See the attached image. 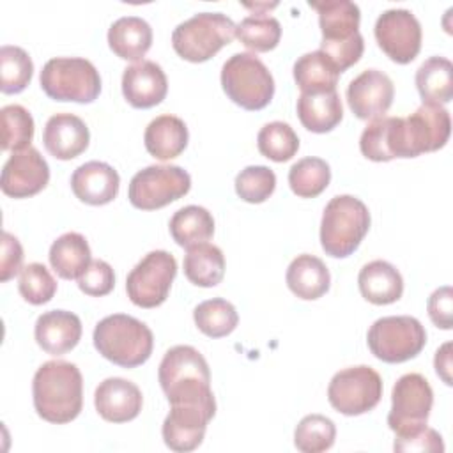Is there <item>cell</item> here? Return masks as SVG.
<instances>
[{"instance_id": "37", "label": "cell", "mask_w": 453, "mask_h": 453, "mask_svg": "<svg viewBox=\"0 0 453 453\" xmlns=\"http://www.w3.org/2000/svg\"><path fill=\"white\" fill-rule=\"evenodd\" d=\"M235 37L251 51H269L280 42L281 25L274 16L255 12L235 25Z\"/></svg>"}, {"instance_id": "8", "label": "cell", "mask_w": 453, "mask_h": 453, "mask_svg": "<svg viewBox=\"0 0 453 453\" xmlns=\"http://www.w3.org/2000/svg\"><path fill=\"white\" fill-rule=\"evenodd\" d=\"M41 88L55 101L92 103L101 92V76L96 65L81 57L50 58L39 76Z\"/></svg>"}, {"instance_id": "44", "label": "cell", "mask_w": 453, "mask_h": 453, "mask_svg": "<svg viewBox=\"0 0 453 453\" xmlns=\"http://www.w3.org/2000/svg\"><path fill=\"white\" fill-rule=\"evenodd\" d=\"M78 287L83 294L92 297L106 296L115 287V274L108 262L92 260L83 274L78 278Z\"/></svg>"}, {"instance_id": "29", "label": "cell", "mask_w": 453, "mask_h": 453, "mask_svg": "<svg viewBox=\"0 0 453 453\" xmlns=\"http://www.w3.org/2000/svg\"><path fill=\"white\" fill-rule=\"evenodd\" d=\"M152 44L150 25L138 16H122L108 28L110 50L124 60H140Z\"/></svg>"}, {"instance_id": "13", "label": "cell", "mask_w": 453, "mask_h": 453, "mask_svg": "<svg viewBox=\"0 0 453 453\" xmlns=\"http://www.w3.org/2000/svg\"><path fill=\"white\" fill-rule=\"evenodd\" d=\"M382 396L380 375L366 365L336 372L327 386V398L333 409L345 416H359L372 411Z\"/></svg>"}, {"instance_id": "7", "label": "cell", "mask_w": 453, "mask_h": 453, "mask_svg": "<svg viewBox=\"0 0 453 453\" xmlns=\"http://www.w3.org/2000/svg\"><path fill=\"white\" fill-rule=\"evenodd\" d=\"M235 37V23L223 12H198L172 32V46L188 62H205Z\"/></svg>"}, {"instance_id": "36", "label": "cell", "mask_w": 453, "mask_h": 453, "mask_svg": "<svg viewBox=\"0 0 453 453\" xmlns=\"http://www.w3.org/2000/svg\"><path fill=\"white\" fill-rule=\"evenodd\" d=\"M196 327L209 338H221L230 334L239 322V315L232 303L221 297L202 301L193 310Z\"/></svg>"}, {"instance_id": "6", "label": "cell", "mask_w": 453, "mask_h": 453, "mask_svg": "<svg viewBox=\"0 0 453 453\" xmlns=\"http://www.w3.org/2000/svg\"><path fill=\"white\" fill-rule=\"evenodd\" d=\"M221 87L244 110H262L274 96V80L255 53H234L221 67Z\"/></svg>"}, {"instance_id": "41", "label": "cell", "mask_w": 453, "mask_h": 453, "mask_svg": "<svg viewBox=\"0 0 453 453\" xmlns=\"http://www.w3.org/2000/svg\"><path fill=\"white\" fill-rule=\"evenodd\" d=\"M2 149L19 152L30 147L34 138V119L21 104H7L0 110Z\"/></svg>"}, {"instance_id": "19", "label": "cell", "mask_w": 453, "mask_h": 453, "mask_svg": "<svg viewBox=\"0 0 453 453\" xmlns=\"http://www.w3.org/2000/svg\"><path fill=\"white\" fill-rule=\"evenodd\" d=\"M94 405L103 419L126 423L140 414L143 396L134 382L122 377H108L96 388Z\"/></svg>"}, {"instance_id": "12", "label": "cell", "mask_w": 453, "mask_h": 453, "mask_svg": "<svg viewBox=\"0 0 453 453\" xmlns=\"http://www.w3.org/2000/svg\"><path fill=\"white\" fill-rule=\"evenodd\" d=\"M175 274L173 255L165 250L149 251L126 278L127 297L140 308H156L166 301Z\"/></svg>"}, {"instance_id": "33", "label": "cell", "mask_w": 453, "mask_h": 453, "mask_svg": "<svg viewBox=\"0 0 453 453\" xmlns=\"http://www.w3.org/2000/svg\"><path fill=\"white\" fill-rule=\"evenodd\" d=\"M340 74L334 62L320 50L304 53L294 62V80L301 92L333 90Z\"/></svg>"}, {"instance_id": "5", "label": "cell", "mask_w": 453, "mask_h": 453, "mask_svg": "<svg viewBox=\"0 0 453 453\" xmlns=\"http://www.w3.org/2000/svg\"><path fill=\"white\" fill-rule=\"evenodd\" d=\"M370 228V212L365 202L352 195L333 196L322 212L320 244L334 258L352 255Z\"/></svg>"}, {"instance_id": "15", "label": "cell", "mask_w": 453, "mask_h": 453, "mask_svg": "<svg viewBox=\"0 0 453 453\" xmlns=\"http://www.w3.org/2000/svg\"><path fill=\"white\" fill-rule=\"evenodd\" d=\"M407 156L416 157L446 145L451 133V119L442 104L423 103L414 113L403 117Z\"/></svg>"}, {"instance_id": "42", "label": "cell", "mask_w": 453, "mask_h": 453, "mask_svg": "<svg viewBox=\"0 0 453 453\" xmlns=\"http://www.w3.org/2000/svg\"><path fill=\"white\" fill-rule=\"evenodd\" d=\"M276 188V175L269 166L251 165L235 177V193L248 203L265 202Z\"/></svg>"}, {"instance_id": "25", "label": "cell", "mask_w": 453, "mask_h": 453, "mask_svg": "<svg viewBox=\"0 0 453 453\" xmlns=\"http://www.w3.org/2000/svg\"><path fill=\"white\" fill-rule=\"evenodd\" d=\"M297 117L311 133H329L343 119L342 99L333 90L301 92L297 97Z\"/></svg>"}, {"instance_id": "24", "label": "cell", "mask_w": 453, "mask_h": 453, "mask_svg": "<svg viewBox=\"0 0 453 453\" xmlns=\"http://www.w3.org/2000/svg\"><path fill=\"white\" fill-rule=\"evenodd\" d=\"M35 342L51 354L60 356L73 350L81 338V320L76 313L65 310L44 311L35 320Z\"/></svg>"}, {"instance_id": "27", "label": "cell", "mask_w": 453, "mask_h": 453, "mask_svg": "<svg viewBox=\"0 0 453 453\" xmlns=\"http://www.w3.org/2000/svg\"><path fill=\"white\" fill-rule=\"evenodd\" d=\"M287 285L294 296L304 301L322 297L331 285V274L326 264L310 253L297 255L287 269Z\"/></svg>"}, {"instance_id": "4", "label": "cell", "mask_w": 453, "mask_h": 453, "mask_svg": "<svg viewBox=\"0 0 453 453\" xmlns=\"http://www.w3.org/2000/svg\"><path fill=\"white\" fill-rule=\"evenodd\" d=\"M92 340L104 359L122 368L143 365L154 347V336L149 326L126 313H113L99 320L94 327Z\"/></svg>"}, {"instance_id": "35", "label": "cell", "mask_w": 453, "mask_h": 453, "mask_svg": "<svg viewBox=\"0 0 453 453\" xmlns=\"http://www.w3.org/2000/svg\"><path fill=\"white\" fill-rule=\"evenodd\" d=\"M331 180V168L322 157H303L288 170V186L301 198L319 196Z\"/></svg>"}, {"instance_id": "46", "label": "cell", "mask_w": 453, "mask_h": 453, "mask_svg": "<svg viewBox=\"0 0 453 453\" xmlns=\"http://www.w3.org/2000/svg\"><path fill=\"white\" fill-rule=\"evenodd\" d=\"M395 451H444L442 437L437 430L423 426L421 430L395 439Z\"/></svg>"}, {"instance_id": "17", "label": "cell", "mask_w": 453, "mask_h": 453, "mask_svg": "<svg viewBox=\"0 0 453 453\" xmlns=\"http://www.w3.org/2000/svg\"><path fill=\"white\" fill-rule=\"evenodd\" d=\"M50 180V166L37 149L28 147L5 161L2 168L0 188L4 195L12 198H28L46 188Z\"/></svg>"}, {"instance_id": "21", "label": "cell", "mask_w": 453, "mask_h": 453, "mask_svg": "<svg viewBox=\"0 0 453 453\" xmlns=\"http://www.w3.org/2000/svg\"><path fill=\"white\" fill-rule=\"evenodd\" d=\"M42 142L53 157L67 161L85 152L90 142V133L78 115L55 113L44 126Z\"/></svg>"}, {"instance_id": "48", "label": "cell", "mask_w": 453, "mask_h": 453, "mask_svg": "<svg viewBox=\"0 0 453 453\" xmlns=\"http://www.w3.org/2000/svg\"><path fill=\"white\" fill-rule=\"evenodd\" d=\"M434 366L437 375L442 379V382L451 386V342H446L442 347L437 349L434 357Z\"/></svg>"}, {"instance_id": "26", "label": "cell", "mask_w": 453, "mask_h": 453, "mask_svg": "<svg viewBox=\"0 0 453 453\" xmlns=\"http://www.w3.org/2000/svg\"><path fill=\"white\" fill-rule=\"evenodd\" d=\"M361 296L372 304H391L403 294V278L398 269L386 260L365 264L357 276Z\"/></svg>"}, {"instance_id": "11", "label": "cell", "mask_w": 453, "mask_h": 453, "mask_svg": "<svg viewBox=\"0 0 453 453\" xmlns=\"http://www.w3.org/2000/svg\"><path fill=\"white\" fill-rule=\"evenodd\" d=\"M434 405V391L421 373L402 375L391 391L388 425L396 437L411 435L426 426Z\"/></svg>"}, {"instance_id": "9", "label": "cell", "mask_w": 453, "mask_h": 453, "mask_svg": "<svg viewBox=\"0 0 453 453\" xmlns=\"http://www.w3.org/2000/svg\"><path fill=\"white\" fill-rule=\"evenodd\" d=\"M366 342L377 359L384 363H403L423 350L426 331L411 315H389L377 319L370 326Z\"/></svg>"}, {"instance_id": "16", "label": "cell", "mask_w": 453, "mask_h": 453, "mask_svg": "<svg viewBox=\"0 0 453 453\" xmlns=\"http://www.w3.org/2000/svg\"><path fill=\"white\" fill-rule=\"evenodd\" d=\"M216 407L205 403H172L163 421L165 444L179 453L193 451L203 441L207 423L214 418Z\"/></svg>"}, {"instance_id": "14", "label": "cell", "mask_w": 453, "mask_h": 453, "mask_svg": "<svg viewBox=\"0 0 453 453\" xmlns=\"http://www.w3.org/2000/svg\"><path fill=\"white\" fill-rule=\"evenodd\" d=\"M379 48L396 64L412 62L421 50V25L409 9H388L375 21Z\"/></svg>"}, {"instance_id": "28", "label": "cell", "mask_w": 453, "mask_h": 453, "mask_svg": "<svg viewBox=\"0 0 453 453\" xmlns=\"http://www.w3.org/2000/svg\"><path fill=\"white\" fill-rule=\"evenodd\" d=\"M188 140L189 133L184 120L170 113L152 119L143 134L147 152L161 161L177 157L186 149Z\"/></svg>"}, {"instance_id": "43", "label": "cell", "mask_w": 453, "mask_h": 453, "mask_svg": "<svg viewBox=\"0 0 453 453\" xmlns=\"http://www.w3.org/2000/svg\"><path fill=\"white\" fill-rule=\"evenodd\" d=\"M18 288L27 303L39 306L53 299L57 292V281L44 264L32 262L19 271Z\"/></svg>"}, {"instance_id": "45", "label": "cell", "mask_w": 453, "mask_h": 453, "mask_svg": "<svg viewBox=\"0 0 453 453\" xmlns=\"http://www.w3.org/2000/svg\"><path fill=\"white\" fill-rule=\"evenodd\" d=\"M430 320L441 329H451L453 326V290L444 285L432 292L426 303Z\"/></svg>"}, {"instance_id": "20", "label": "cell", "mask_w": 453, "mask_h": 453, "mask_svg": "<svg viewBox=\"0 0 453 453\" xmlns=\"http://www.w3.org/2000/svg\"><path fill=\"white\" fill-rule=\"evenodd\" d=\"M168 92V80L163 67L152 60H140L122 73V94L134 108H152Z\"/></svg>"}, {"instance_id": "39", "label": "cell", "mask_w": 453, "mask_h": 453, "mask_svg": "<svg viewBox=\"0 0 453 453\" xmlns=\"http://www.w3.org/2000/svg\"><path fill=\"white\" fill-rule=\"evenodd\" d=\"M257 145L264 157L276 163H285L296 156L299 149V136L290 124L274 120L262 126L257 134Z\"/></svg>"}, {"instance_id": "40", "label": "cell", "mask_w": 453, "mask_h": 453, "mask_svg": "<svg viewBox=\"0 0 453 453\" xmlns=\"http://www.w3.org/2000/svg\"><path fill=\"white\" fill-rule=\"evenodd\" d=\"M336 426L322 414L304 416L294 432V444L303 453H322L334 444Z\"/></svg>"}, {"instance_id": "3", "label": "cell", "mask_w": 453, "mask_h": 453, "mask_svg": "<svg viewBox=\"0 0 453 453\" xmlns=\"http://www.w3.org/2000/svg\"><path fill=\"white\" fill-rule=\"evenodd\" d=\"M319 12V25L322 32L320 51H324L340 73L359 62L365 42L359 32L361 11L350 0H326L310 2Z\"/></svg>"}, {"instance_id": "10", "label": "cell", "mask_w": 453, "mask_h": 453, "mask_svg": "<svg viewBox=\"0 0 453 453\" xmlns=\"http://www.w3.org/2000/svg\"><path fill=\"white\" fill-rule=\"evenodd\" d=\"M191 189L189 173L177 165H150L136 172L129 182L127 198L142 211L161 209Z\"/></svg>"}, {"instance_id": "38", "label": "cell", "mask_w": 453, "mask_h": 453, "mask_svg": "<svg viewBox=\"0 0 453 453\" xmlns=\"http://www.w3.org/2000/svg\"><path fill=\"white\" fill-rule=\"evenodd\" d=\"M34 74L30 55L12 44L0 48V90L4 94H18L27 88Z\"/></svg>"}, {"instance_id": "1", "label": "cell", "mask_w": 453, "mask_h": 453, "mask_svg": "<svg viewBox=\"0 0 453 453\" xmlns=\"http://www.w3.org/2000/svg\"><path fill=\"white\" fill-rule=\"evenodd\" d=\"M35 412L48 423L64 425L78 418L83 407V379L74 363L53 359L42 363L32 380Z\"/></svg>"}, {"instance_id": "18", "label": "cell", "mask_w": 453, "mask_h": 453, "mask_svg": "<svg viewBox=\"0 0 453 453\" xmlns=\"http://www.w3.org/2000/svg\"><path fill=\"white\" fill-rule=\"evenodd\" d=\"M395 97L391 78L379 69H366L347 87V103L352 113L361 120L384 117Z\"/></svg>"}, {"instance_id": "31", "label": "cell", "mask_w": 453, "mask_h": 453, "mask_svg": "<svg viewBox=\"0 0 453 453\" xmlns=\"http://www.w3.org/2000/svg\"><path fill=\"white\" fill-rule=\"evenodd\" d=\"M184 255V274L196 287H216L225 276V255L211 244L200 242L186 248Z\"/></svg>"}, {"instance_id": "23", "label": "cell", "mask_w": 453, "mask_h": 453, "mask_svg": "<svg viewBox=\"0 0 453 453\" xmlns=\"http://www.w3.org/2000/svg\"><path fill=\"white\" fill-rule=\"evenodd\" d=\"M120 186V177L113 166L103 161H88L80 165L71 175V189L74 196L88 205L110 203Z\"/></svg>"}, {"instance_id": "30", "label": "cell", "mask_w": 453, "mask_h": 453, "mask_svg": "<svg viewBox=\"0 0 453 453\" xmlns=\"http://www.w3.org/2000/svg\"><path fill=\"white\" fill-rule=\"evenodd\" d=\"M50 264L64 280H78L88 267L90 246L78 232H65L50 248Z\"/></svg>"}, {"instance_id": "32", "label": "cell", "mask_w": 453, "mask_h": 453, "mask_svg": "<svg viewBox=\"0 0 453 453\" xmlns=\"http://www.w3.org/2000/svg\"><path fill=\"white\" fill-rule=\"evenodd\" d=\"M416 87L423 103H449L453 99V64L444 57L426 58L416 71Z\"/></svg>"}, {"instance_id": "47", "label": "cell", "mask_w": 453, "mask_h": 453, "mask_svg": "<svg viewBox=\"0 0 453 453\" xmlns=\"http://www.w3.org/2000/svg\"><path fill=\"white\" fill-rule=\"evenodd\" d=\"M23 248L19 241L9 234H2V255H0V281H7L16 276L23 267Z\"/></svg>"}, {"instance_id": "34", "label": "cell", "mask_w": 453, "mask_h": 453, "mask_svg": "<svg viewBox=\"0 0 453 453\" xmlns=\"http://www.w3.org/2000/svg\"><path fill=\"white\" fill-rule=\"evenodd\" d=\"M168 226L172 239L179 246L189 248L200 242H207L212 237L214 218L205 207L186 205L173 212Z\"/></svg>"}, {"instance_id": "22", "label": "cell", "mask_w": 453, "mask_h": 453, "mask_svg": "<svg viewBox=\"0 0 453 453\" xmlns=\"http://www.w3.org/2000/svg\"><path fill=\"white\" fill-rule=\"evenodd\" d=\"M359 149L372 161L407 157L403 117H379L372 120L361 133Z\"/></svg>"}, {"instance_id": "2", "label": "cell", "mask_w": 453, "mask_h": 453, "mask_svg": "<svg viewBox=\"0 0 453 453\" xmlns=\"http://www.w3.org/2000/svg\"><path fill=\"white\" fill-rule=\"evenodd\" d=\"M163 393L172 403L216 405L205 357L191 345H175L163 356L157 370Z\"/></svg>"}]
</instances>
